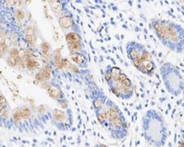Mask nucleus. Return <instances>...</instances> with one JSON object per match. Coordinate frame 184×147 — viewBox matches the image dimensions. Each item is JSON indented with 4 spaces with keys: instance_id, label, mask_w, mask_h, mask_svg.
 I'll return each instance as SVG.
<instances>
[{
    "instance_id": "f257e3e1",
    "label": "nucleus",
    "mask_w": 184,
    "mask_h": 147,
    "mask_svg": "<svg viewBox=\"0 0 184 147\" xmlns=\"http://www.w3.org/2000/svg\"><path fill=\"white\" fill-rule=\"evenodd\" d=\"M96 119L110 136L115 140H122L128 135V127L123 112L108 97L101 107L94 109Z\"/></svg>"
},
{
    "instance_id": "f03ea898",
    "label": "nucleus",
    "mask_w": 184,
    "mask_h": 147,
    "mask_svg": "<svg viewBox=\"0 0 184 147\" xmlns=\"http://www.w3.org/2000/svg\"><path fill=\"white\" fill-rule=\"evenodd\" d=\"M150 26L164 47L177 54L183 52L184 29L181 24L169 20L152 19Z\"/></svg>"
},
{
    "instance_id": "7ed1b4c3",
    "label": "nucleus",
    "mask_w": 184,
    "mask_h": 147,
    "mask_svg": "<svg viewBox=\"0 0 184 147\" xmlns=\"http://www.w3.org/2000/svg\"><path fill=\"white\" fill-rule=\"evenodd\" d=\"M142 136L153 147L164 146L168 139V127L164 117L155 109H150L141 118Z\"/></svg>"
},
{
    "instance_id": "20e7f679",
    "label": "nucleus",
    "mask_w": 184,
    "mask_h": 147,
    "mask_svg": "<svg viewBox=\"0 0 184 147\" xmlns=\"http://www.w3.org/2000/svg\"><path fill=\"white\" fill-rule=\"evenodd\" d=\"M159 74L167 91L174 96L182 93L184 88L182 73L177 66L166 61L159 67Z\"/></svg>"
},
{
    "instance_id": "39448f33",
    "label": "nucleus",
    "mask_w": 184,
    "mask_h": 147,
    "mask_svg": "<svg viewBox=\"0 0 184 147\" xmlns=\"http://www.w3.org/2000/svg\"><path fill=\"white\" fill-rule=\"evenodd\" d=\"M106 82L110 91L117 97L121 98L123 100H129L133 96L134 90L132 82L125 74L121 73L116 77H112Z\"/></svg>"
},
{
    "instance_id": "423d86ee",
    "label": "nucleus",
    "mask_w": 184,
    "mask_h": 147,
    "mask_svg": "<svg viewBox=\"0 0 184 147\" xmlns=\"http://www.w3.org/2000/svg\"><path fill=\"white\" fill-rule=\"evenodd\" d=\"M49 120L60 131H68L73 126L74 119L71 109L65 110L58 109H51L49 111Z\"/></svg>"
},
{
    "instance_id": "0eeeda50",
    "label": "nucleus",
    "mask_w": 184,
    "mask_h": 147,
    "mask_svg": "<svg viewBox=\"0 0 184 147\" xmlns=\"http://www.w3.org/2000/svg\"><path fill=\"white\" fill-rule=\"evenodd\" d=\"M47 91L48 96L56 100L63 108L65 109V107H67V100L65 99V96L63 93L62 90L61 89V87L56 82H50L49 85L47 87Z\"/></svg>"
},
{
    "instance_id": "6e6552de",
    "label": "nucleus",
    "mask_w": 184,
    "mask_h": 147,
    "mask_svg": "<svg viewBox=\"0 0 184 147\" xmlns=\"http://www.w3.org/2000/svg\"><path fill=\"white\" fill-rule=\"evenodd\" d=\"M146 47H144V45L136 41H129L126 44L127 56L131 61L141 57Z\"/></svg>"
},
{
    "instance_id": "1a4fd4ad",
    "label": "nucleus",
    "mask_w": 184,
    "mask_h": 147,
    "mask_svg": "<svg viewBox=\"0 0 184 147\" xmlns=\"http://www.w3.org/2000/svg\"><path fill=\"white\" fill-rule=\"evenodd\" d=\"M58 22L59 25L63 29L64 32L65 30V31L69 32H75V33H80L81 34V30L79 29V24L74 22L73 16L70 14H68V15L59 17Z\"/></svg>"
},
{
    "instance_id": "9d476101",
    "label": "nucleus",
    "mask_w": 184,
    "mask_h": 147,
    "mask_svg": "<svg viewBox=\"0 0 184 147\" xmlns=\"http://www.w3.org/2000/svg\"><path fill=\"white\" fill-rule=\"evenodd\" d=\"M156 68L155 64L154 63L153 60H142L141 65L138 68H137V70L141 73L144 74L147 76H152V74L155 72V69Z\"/></svg>"
},
{
    "instance_id": "9b49d317",
    "label": "nucleus",
    "mask_w": 184,
    "mask_h": 147,
    "mask_svg": "<svg viewBox=\"0 0 184 147\" xmlns=\"http://www.w3.org/2000/svg\"><path fill=\"white\" fill-rule=\"evenodd\" d=\"M70 56L72 61L81 69H86L88 67V60L86 55L80 53H70Z\"/></svg>"
},
{
    "instance_id": "f8f14e48",
    "label": "nucleus",
    "mask_w": 184,
    "mask_h": 147,
    "mask_svg": "<svg viewBox=\"0 0 184 147\" xmlns=\"http://www.w3.org/2000/svg\"><path fill=\"white\" fill-rule=\"evenodd\" d=\"M67 47L70 53H80L87 56V51L83 42L70 43V44H67Z\"/></svg>"
},
{
    "instance_id": "ddd939ff",
    "label": "nucleus",
    "mask_w": 184,
    "mask_h": 147,
    "mask_svg": "<svg viewBox=\"0 0 184 147\" xmlns=\"http://www.w3.org/2000/svg\"><path fill=\"white\" fill-rule=\"evenodd\" d=\"M65 41L67 42V44L70 43H74V42H83L82 37L80 33H75V32H67L65 35Z\"/></svg>"
},
{
    "instance_id": "4468645a",
    "label": "nucleus",
    "mask_w": 184,
    "mask_h": 147,
    "mask_svg": "<svg viewBox=\"0 0 184 147\" xmlns=\"http://www.w3.org/2000/svg\"><path fill=\"white\" fill-rule=\"evenodd\" d=\"M53 3L51 5V8H52V11H54L55 13H58V12H61V11H65L66 9H65V5L64 3H61L62 2L61 1H54L52 2Z\"/></svg>"
},
{
    "instance_id": "2eb2a0df",
    "label": "nucleus",
    "mask_w": 184,
    "mask_h": 147,
    "mask_svg": "<svg viewBox=\"0 0 184 147\" xmlns=\"http://www.w3.org/2000/svg\"><path fill=\"white\" fill-rule=\"evenodd\" d=\"M107 68L110 70V74H111V76L112 77H116V76L119 75L120 74L122 73V70L119 67H115V66H111V65H107Z\"/></svg>"
},
{
    "instance_id": "dca6fc26",
    "label": "nucleus",
    "mask_w": 184,
    "mask_h": 147,
    "mask_svg": "<svg viewBox=\"0 0 184 147\" xmlns=\"http://www.w3.org/2000/svg\"><path fill=\"white\" fill-rule=\"evenodd\" d=\"M16 58L17 57H14V56H10L7 58V64L11 67L15 66V65H16V63H17V59H16Z\"/></svg>"
},
{
    "instance_id": "f3484780",
    "label": "nucleus",
    "mask_w": 184,
    "mask_h": 147,
    "mask_svg": "<svg viewBox=\"0 0 184 147\" xmlns=\"http://www.w3.org/2000/svg\"><path fill=\"white\" fill-rule=\"evenodd\" d=\"M16 16L18 19H20H20H22L23 16H24V13H23V11H21V10H18V11H16Z\"/></svg>"
},
{
    "instance_id": "a211bd4d",
    "label": "nucleus",
    "mask_w": 184,
    "mask_h": 147,
    "mask_svg": "<svg viewBox=\"0 0 184 147\" xmlns=\"http://www.w3.org/2000/svg\"><path fill=\"white\" fill-rule=\"evenodd\" d=\"M94 147H108L107 145H104V144H97V145H95Z\"/></svg>"
},
{
    "instance_id": "6ab92c4d",
    "label": "nucleus",
    "mask_w": 184,
    "mask_h": 147,
    "mask_svg": "<svg viewBox=\"0 0 184 147\" xmlns=\"http://www.w3.org/2000/svg\"><path fill=\"white\" fill-rule=\"evenodd\" d=\"M2 96V92L1 91H0V97H1V96Z\"/></svg>"
}]
</instances>
